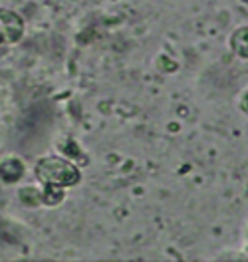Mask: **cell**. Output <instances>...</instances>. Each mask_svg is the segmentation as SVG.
I'll return each mask as SVG.
<instances>
[{
    "mask_svg": "<svg viewBox=\"0 0 248 262\" xmlns=\"http://www.w3.org/2000/svg\"><path fill=\"white\" fill-rule=\"evenodd\" d=\"M36 175L42 183L54 187H72L80 181V171L76 169V165L60 157L42 159L36 167Z\"/></svg>",
    "mask_w": 248,
    "mask_h": 262,
    "instance_id": "obj_1",
    "label": "cell"
},
{
    "mask_svg": "<svg viewBox=\"0 0 248 262\" xmlns=\"http://www.w3.org/2000/svg\"><path fill=\"white\" fill-rule=\"evenodd\" d=\"M231 48L238 58L248 60V26L234 30V34L231 36Z\"/></svg>",
    "mask_w": 248,
    "mask_h": 262,
    "instance_id": "obj_2",
    "label": "cell"
},
{
    "mask_svg": "<svg viewBox=\"0 0 248 262\" xmlns=\"http://www.w3.org/2000/svg\"><path fill=\"white\" fill-rule=\"evenodd\" d=\"M240 110L248 114V90L244 92V94H242V99H240Z\"/></svg>",
    "mask_w": 248,
    "mask_h": 262,
    "instance_id": "obj_3",
    "label": "cell"
}]
</instances>
